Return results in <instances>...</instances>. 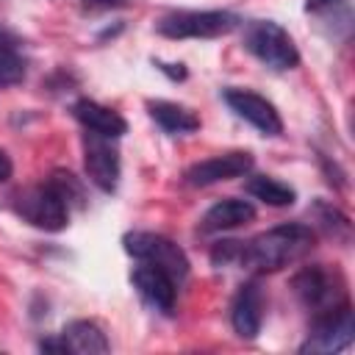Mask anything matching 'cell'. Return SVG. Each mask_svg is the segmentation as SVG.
Wrapping results in <instances>:
<instances>
[{"mask_svg":"<svg viewBox=\"0 0 355 355\" xmlns=\"http://www.w3.org/2000/svg\"><path fill=\"white\" fill-rule=\"evenodd\" d=\"M316 244V233L305 222H286L272 230L258 233L250 241H241L239 266L255 272H277L300 258H305Z\"/></svg>","mask_w":355,"mask_h":355,"instance_id":"obj_1","label":"cell"},{"mask_svg":"<svg viewBox=\"0 0 355 355\" xmlns=\"http://www.w3.org/2000/svg\"><path fill=\"white\" fill-rule=\"evenodd\" d=\"M244 47L269 69H294L300 64V53L294 39L272 19H258L250 22L244 31Z\"/></svg>","mask_w":355,"mask_h":355,"instance_id":"obj_2","label":"cell"},{"mask_svg":"<svg viewBox=\"0 0 355 355\" xmlns=\"http://www.w3.org/2000/svg\"><path fill=\"white\" fill-rule=\"evenodd\" d=\"M239 17L230 11H175L155 22V31L166 39H216L239 28Z\"/></svg>","mask_w":355,"mask_h":355,"instance_id":"obj_3","label":"cell"},{"mask_svg":"<svg viewBox=\"0 0 355 355\" xmlns=\"http://www.w3.org/2000/svg\"><path fill=\"white\" fill-rule=\"evenodd\" d=\"M122 244H125V252L128 255L164 269L175 283L186 280V275H189V258H186V252L172 239L158 236V233H147V230H130V233H125Z\"/></svg>","mask_w":355,"mask_h":355,"instance_id":"obj_4","label":"cell"},{"mask_svg":"<svg viewBox=\"0 0 355 355\" xmlns=\"http://www.w3.org/2000/svg\"><path fill=\"white\" fill-rule=\"evenodd\" d=\"M14 211L25 222H31L33 227L47 230V233H58L69 222V205L55 191V186L50 180L42 183V186H33V189L19 191L17 194V202H14Z\"/></svg>","mask_w":355,"mask_h":355,"instance_id":"obj_5","label":"cell"},{"mask_svg":"<svg viewBox=\"0 0 355 355\" xmlns=\"http://www.w3.org/2000/svg\"><path fill=\"white\" fill-rule=\"evenodd\" d=\"M291 288H294V294H297V300L308 308V311H313V316L316 313H324V311H330V308H338V305H344L347 300V294H344V280H341V275L333 269H324L322 263H313V266H305V269H300L297 275H294V280H291Z\"/></svg>","mask_w":355,"mask_h":355,"instance_id":"obj_6","label":"cell"},{"mask_svg":"<svg viewBox=\"0 0 355 355\" xmlns=\"http://www.w3.org/2000/svg\"><path fill=\"white\" fill-rule=\"evenodd\" d=\"M352 336H355V319H352V308L344 302L338 308L313 316L311 333L300 347V352H322V355L341 352L352 344Z\"/></svg>","mask_w":355,"mask_h":355,"instance_id":"obj_7","label":"cell"},{"mask_svg":"<svg viewBox=\"0 0 355 355\" xmlns=\"http://www.w3.org/2000/svg\"><path fill=\"white\" fill-rule=\"evenodd\" d=\"M80 144H83V169H86L89 180H92L100 191L111 194V191L116 189L119 172H122L119 150H116L114 139L86 130L83 139H80Z\"/></svg>","mask_w":355,"mask_h":355,"instance_id":"obj_8","label":"cell"},{"mask_svg":"<svg viewBox=\"0 0 355 355\" xmlns=\"http://www.w3.org/2000/svg\"><path fill=\"white\" fill-rule=\"evenodd\" d=\"M222 97L230 105V111H236L244 122L258 128L263 136H280L283 133V119H280V114L275 111V105L266 97H261V94H255L250 89H233V86L225 89Z\"/></svg>","mask_w":355,"mask_h":355,"instance_id":"obj_9","label":"cell"},{"mask_svg":"<svg viewBox=\"0 0 355 355\" xmlns=\"http://www.w3.org/2000/svg\"><path fill=\"white\" fill-rule=\"evenodd\" d=\"M252 169V155L250 153H225V155H214L205 161H197L186 169V183L189 186H211L219 180H230V178H241Z\"/></svg>","mask_w":355,"mask_h":355,"instance_id":"obj_10","label":"cell"},{"mask_svg":"<svg viewBox=\"0 0 355 355\" xmlns=\"http://www.w3.org/2000/svg\"><path fill=\"white\" fill-rule=\"evenodd\" d=\"M130 283L136 286V291L141 294V300L147 305H153L161 313H172L175 311V297H178V283L158 266L144 263L136 266L130 272Z\"/></svg>","mask_w":355,"mask_h":355,"instance_id":"obj_11","label":"cell"},{"mask_svg":"<svg viewBox=\"0 0 355 355\" xmlns=\"http://www.w3.org/2000/svg\"><path fill=\"white\" fill-rule=\"evenodd\" d=\"M230 322L241 338H255L263 322V291L258 280L244 283L230 302Z\"/></svg>","mask_w":355,"mask_h":355,"instance_id":"obj_12","label":"cell"},{"mask_svg":"<svg viewBox=\"0 0 355 355\" xmlns=\"http://www.w3.org/2000/svg\"><path fill=\"white\" fill-rule=\"evenodd\" d=\"M305 14H311L319 31L330 39H349L352 33V3L349 0H305Z\"/></svg>","mask_w":355,"mask_h":355,"instance_id":"obj_13","label":"cell"},{"mask_svg":"<svg viewBox=\"0 0 355 355\" xmlns=\"http://www.w3.org/2000/svg\"><path fill=\"white\" fill-rule=\"evenodd\" d=\"M72 114H75V119H78L86 130L100 133V136H108V139H119V136L128 130V122H125L114 108L100 105V103H94V100H89V97L78 100V103L72 105Z\"/></svg>","mask_w":355,"mask_h":355,"instance_id":"obj_14","label":"cell"},{"mask_svg":"<svg viewBox=\"0 0 355 355\" xmlns=\"http://www.w3.org/2000/svg\"><path fill=\"white\" fill-rule=\"evenodd\" d=\"M255 219V208L247 200H236V197H225L216 205H211L202 216V233H219V230H230L239 225H247Z\"/></svg>","mask_w":355,"mask_h":355,"instance_id":"obj_15","label":"cell"},{"mask_svg":"<svg viewBox=\"0 0 355 355\" xmlns=\"http://www.w3.org/2000/svg\"><path fill=\"white\" fill-rule=\"evenodd\" d=\"M58 336L64 341V349L67 352H75V355H103V352L111 349L105 333L94 322H89V319L69 322Z\"/></svg>","mask_w":355,"mask_h":355,"instance_id":"obj_16","label":"cell"},{"mask_svg":"<svg viewBox=\"0 0 355 355\" xmlns=\"http://www.w3.org/2000/svg\"><path fill=\"white\" fill-rule=\"evenodd\" d=\"M150 116L166 130V133H191L200 128V116L178 103H166V100H150L147 103Z\"/></svg>","mask_w":355,"mask_h":355,"instance_id":"obj_17","label":"cell"},{"mask_svg":"<svg viewBox=\"0 0 355 355\" xmlns=\"http://www.w3.org/2000/svg\"><path fill=\"white\" fill-rule=\"evenodd\" d=\"M308 214H311L313 225H316L327 239L341 241V244H347V241L352 239V222H349V216L341 214L336 205H330V202H324V200H316Z\"/></svg>","mask_w":355,"mask_h":355,"instance_id":"obj_18","label":"cell"},{"mask_svg":"<svg viewBox=\"0 0 355 355\" xmlns=\"http://www.w3.org/2000/svg\"><path fill=\"white\" fill-rule=\"evenodd\" d=\"M244 189H247V194H252L255 200H261L272 208H286L297 200V191L288 183H283L277 178H269V175H252L244 183Z\"/></svg>","mask_w":355,"mask_h":355,"instance_id":"obj_19","label":"cell"},{"mask_svg":"<svg viewBox=\"0 0 355 355\" xmlns=\"http://www.w3.org/2000/svg\"><path fill=\"white\" fill-rule=\"evenodd\" d=\"M25 78V58L11 31L0 25V86H17Z\"/></svg>","mask_w":355,"mask_h":355,"instance_id":"obj_20","label":"cell"},{"mask_svg":"<svg viewBox=\"0 0 355 355\" xmlns=\"http://www.w3.org/2000/svg\"><path fill=\"white\" fill-rule=\"evenodd\" d=\"M50 183L55 186V191L67 200V205H83V186L78 183V178L72 172H53Z\"/></svg>","mask_w":355,"mask_h":355,"instance_id":"obj_21","label":"cell"},{"mask_svg":"<svg viewBox=\"0 0 355 355\" xmlns=\"http://www.w3.org/2000/svg\"><path fill=\"white\" fill-rule=\"evenodd\" d=\"M80 6L86 11H114V8H125L128 0H80Z\"/></svg>","mask_w":355,"mask_h":355,"instance_id":"obj_22","label":"cell"},{"mask_svg":"<svg viewBox=\"0 0 355 355\" xmlns=\"http://www.w3.org/2000/svg\"><path fill=\"white\" fill-rule=\"evenodd\" d=\"M39 347H42L44 352H67V349H64V341H61V336H55V338H44Z\"/></svg>","mask_w":355,"mask_h":355,"instance_id":"obj_23","label":"cell"},{"mask_svg":"<svg viewBox=\"0 0 355 355\" xmlns=\"http://www.w3.org/2000/svg\"><path fill=\"white\" fill-rule=\"evenodd\" d=\"M11 172H14V164H11V158L0 150V183H3V180H8V178H11Z\"/></svg>","mask_w":355,"mask_h":355,"instance_id":"obj_24","label":"cell"},{"mask_svg":"<svg viewBox=\"0 0 355 355\" xmlns=\"http://www.w3.org/2000/svg\"><path fill=\"white\" fill-rule=\"evenodd\" d=\"M172 67H175V64H158V69H164L169 78H178V80H183V78H186V69H183V64H180L178 69H172Z\"/></svg>","mask_w":355,"mask_h":355,"instance_id":"obj_25","label":"cell"}]
</instances>
